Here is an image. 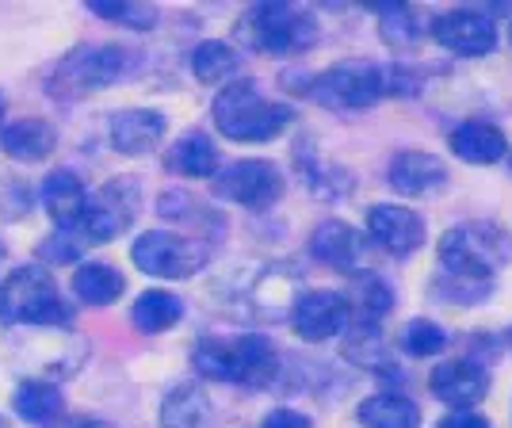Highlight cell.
<instances>
[{"instance_id": "6da1fadb", "label": "cell", "mask_w": 512, "mask_h": 428, "mask_svg": "<svg viewBox=\"0 0 512 428\" xmlns=\"http://www.w3.org/2000/svg\"><path fill=\"white\" fill-rule=\"evenodd\" d=\"M77 310L62 295L58 279L39 260H23L0 276V325H27V329H69Z\"/></svg>"}, {"instance_id": "7a4b0ae2", "label": "cell", "mask_w": 512, "mask_h": 428, "mask_svg": "<svg viewBox=\"0 0 512 428\" xmlns=\"http://www.w3.org/2000/svg\"><path fill=\"white\" fill-rule=\"evenodd\" d=\"M134 62L138 54L123 43H77L50 65L43 88L58 104H81L92 92L127 81L134 73Z\"/></svg>"}, {"instance_id": "3957f363", "label": "cell", "mask_w": 512, "mask_h": 428, "mask_svg": "<svg viewBox=\"0 0 512 428\" xmlns=\"http://www.w3.org/2000/svg\"><path fill=\"white\" fill-rule=\"evenodd\" d=\"M214 130L237 146H264L295 123V107L268 100L253 77H237L218 88L211 104Z\"/></svg>"}, {"instance_id": "277c9868", "label": "cell", "mask_w": 512, "mask_h": 428, "mask_svg": "<svg viewBox=\"0 0 512 428\" xmlns=\"http://www.w3.org/2000/svg\"><path fill=\"white\" fill-rule=\"evenodd\" d=\"M192 367L211 383L268 386L279 375L276 344L260 333L241 337H203L192 348Z\"/></svg>"}, {"instance_id": "5b68a950", "label": "cell", "mask_w": 512, "mask_h": 428, "mask_svg": "<svg viewBox=\"0 0 512 428\" xmlns=\"http://www.w3.org/2000/svg\"><path fill=\"white\" fill-rule=\"evenodd\" d=\"M234 35L241 46L260 50V54H299V50L318 43L321 31L318 20L299 4L264 0V4H253L237 16Z\"/></svg>"}, {"instance_id": "8992f818", "label": "cell", "mask_w": 512, "mask_h": 428, "mask_svg": "<svg viewBox=\"0 0 512 428\" xmlns=\"http://www.w3.org/2000/svg\"><path fill=\"white\" fill-rule=\"evenodd\" d=\"M402 88H406V77L386 73L383 65L337 62L306 81V96L318 100L321 107H333V111H360V107L383 100L386 92H402Z\"/></svg>"}, {"instance_id": "52a82bcc", "label": "cell", "mask_w": 512, "mask_h": 428, "mask_svg": "<svg viewBox=\"0 0 512 428\" xmlns=\"http://www.w3.org/2000/svg\"><path fill=\"white\" fill-rule=\"evenodd\" d=\"M512 260V237L493 226V222H470V226H455L440 237V264L448 268V276L482 279L490 276Z\"/></svg>"}, {"instance_id": "ba28073f", "label": "cell", "mask_w": 512, "mask_h": 428, "mask_svg": "<svg viewBox=\"0 0 512 428\" xmlns=\"http://www.w3.org/2000/svg\"><path fill=\"white\" fill-rule=\"evenodd\" d=\"M207 260H211V245L165 226L142 230L130 241V264L150 279H192L207 268Z\"/></svg>"}, {"instance_id": "9c48e42d", "label": "cell", "mask_w": 512, "mask_h": 428, "mask_svg": "<svg viewBox=\"0 0 512 428\" xmlns=\"http://www.w3.org/2000/svg\"><path fill=\"white\" fill-rule=\"evenodd\" d=\"M138 211H142V180L138 176H111L96 192H88L85 218L73 234L85 241V249L111 245L134 226Z\"/></svg>"}, {"instance_id": "30bf717a", "label": "cell", "mask_w": 512, "mask_h": 428, "mask_svg": "<svg viewBox=\"0 0 512 428\" xmlns=\"http://www.w3.org/2000/svg\"><path fill=\"white\" fill-rule=\"evenodd\" d=\"M211 192L218 199H226V203H237V207L264 211V207H272L279 195H283V172L272 161L245 157V161H234V165L214 172Z\"/></svg>"}, {"instance_id": "8fae6325", "label": "cell", "mask_w": 512, "mask_h": 428, "mask_svg": "<svg viewBox=\"0 0 512 428\" xmlns=\"http://www.w3.org/2000/svg\"><path fill=\"white\" fill-rule=\"evenodd\" d=\"M169 134V115L157 107H119L107 115V146L123 157H150Z\"/></svg>"}, {"instance_id": "7c38bea8", "label": "cell", "mask_w": 512, "mask_h": 428, "mask_svg": "<svg viewBox=\"0 0 512 428\" xmlns=\"http://www.w3.org/2000/svg\"><path fill=\"white\" fill-rule=\"evenodd\" d=\"M432 39L444 50H451V54L478 58V54H490L493 46H497V23L482 8H455V12L436 16Z\"/></svg>"}, {"instance_id": "4fadbf2b", "label": "cell", "mask_w": 512, "mask_h": 428, "mask_svg": "<svg viewBox=\"0 0 512 428\" xmlns=\"http://www.w3.org/2000/svg\"><path fill=\"white\" fill-rule=\"evenodd\" d=\"M35 195H39V207L46 211L54 230H69V234H73V230L81 226L85 207H88V184L77 169H69V165L50 169Z\"/></svg>"}, {"instance_id": "5bb4252c", "label": "cell", "mask_w": 512, "mask_h": 428, "mask_svg": "<svg viewBox=\"0 0 512 428\" xmlns=\"http://www.w3.org/2000/svg\"><path fill=\"white\" fill-rule=\"evenodd\" d=\"M348 302L337 291H306L295 306H291V329L302 341H329L344 333L348 325Z\"/></svg>"}, {"instance_id": "9a60e30c", "label": "cell", "mask_w": 512, "mask_h": 428, "mask_svg": "<svg viewBox=\"0 0 512 428\" xmlns=\"http://www.w3.org/2000/svg\"><path fill=\"white\" fill-rule=\"evenodd\" d=\"M367 230L394 257H409L425 245V218L398 203H375L367 211Z\"/></svg>"}, {"instance_id": "2e32d148", "label": "cell", "mask_w": 512, "mask_h": 428, "mask_svg": "<svg viewBox=\"0 0 512 428\" xmlns=\"http://www.w3.org/2000/svg\"><path fill=\"white\" fill-rule=\"evenodd\" d=\"M58 150V127L43 115H23V119H4L0 127V153L20 161V165H43L46 157Z\"/></svg>"}, {"instance_id": "e0dca14e", "label": "cell", "mask_w": 512, "mask_h": 428, "mask_svg": "<svg viewBox=\"0 0 512 428\" xmlns=\"http://www.w3.org/2000/svg\"><path fill=\"white\" fill-rule=\"evenodd\" d=\"M127 295V276L107 260H81L69 272V302L85 310H107Z\"/></svg>"}, {"instance_id": "ac0fdd59", "label": "cell", "mask_w": 512, "mask_h": 428, "mask_svg": "<svg viewBox=\"0 0 512 428\" xmlns=\"http://www.w3.org/2000/svg\"><path fill=\"white\" fill-rule=\"evenodd\" d=\"M428 386H432V394L444 406H451L455 413H470V406H478L486 398L490 375L474 364V360H448V364H440L432 371Z\"/></svg>"}, {"instance_id": "d6986e66", "label": "cell", "mask_w": 512, "mask_h": 428, "mask_svg": "<svg viewBox=\"0 0 512 428\" xmlns=\"http://www.w3.org/2000/svg\"><path fill=\"white\" fill-rule=\"evenodd\" d=\"M12 413L20 417L23 425L46 428L54 425L58 417H65V390L46 375H27L12 386Z\"/></svg>"}, {"instance_id": "ffe728a7", "label": "cell", "mask_w": 512, "mask_h": 428, "mask_svg": "<svg viewBox=\"0 0 512 428\" xmlns=\"http://www.w3.org/2000/svg\"><path fill=\"white\" fill-rule=\"evenodd\" d=\"M157 211H161V218L176 222V226H188L195 241H203V245H211V241L226 234V218L214 207H207L203 199H195L192 192H184V188H169L157 199Z\"/></svg>"}, {"instance_id": "44dd1931", "label": "cell", "mask_w": 512, "mask_h": 428, "mask_svg": "<svg viewBox=\"0 0 512 428\" xmlns=\"http://www.w3.org/2000/svg\"><path fill=\"white\" fill-rule=\"evenodd\" d=\"M165 169L184 180H214V172L222 169V153L207 130H188L169 146Z\"/></svg>"}, {"instance_id": "7402d4cb", "label": "cell", "mask_w": 512, "mask_h": 428, "mask_svg": "<svg viewBox=\"0 0 512 428\" xmlns=\"http://www.w3.org/2000/svg\"><path fill=\"white\" fill-rule=\"evenodd\" d=\"M157 421H161V428H211L214 406L203 386L184 379V383H172L165 390L161 409H157Z\"/></svg>"}, {"instance_id": "603a6c76", "label": "cell", "mask_w": 512, "mask_h": 428, "mask_svg": "<svg viewBox=\"0 0 512 428\" xmlns=\"http://www.w3.org/2000/svg\"><path fill=\"white\" fill-rule=\"evenodd\" d=\"M184 314H188V306H184V299H180L176 291H169V287H146L142 295H134V302H130V310H127L130 325H134L138 333H146V337H157V333L176 329V325L184 321Z\"/></svg>"}, {"instance_id": "cb8c5ba5", "label": "cell", "mask_w": 512, "mask_h": 428, "mask_svg": "<svg viewBox=\"0 0 512 428\" xmlns=\"http://www.w3.org/2000/svg\"><path fill=\"white\" fill-rule=\"evenodd\" d=\"M448 146L467 165H497L509 153V138H505V130L486 123V119H467L451 130Z\"/></svg>"}, {"instance_id": "d4e9b609", "label": "cell", "mask_w": 512, "mask_h": 428, "mask_svg": "<svg viewBox=\"0 0 512 428\" xmlns=\"http://www.w3.org/2000/svg\"><path fill=\"white\" fill-rule=\"evenodd\" d=\"M390 188L402 195H428L436 192L444 180H448V169L440 157H432L425 150H402L394 161H390Z\"/></svg>"}, {"instance_id": "484cf974", "label": "cell", "mask_w": 512, "mask_h": 428, "mask_svg": "<svg viewBox=\"0 0 512 428\" xmlns=\"http://www.w3.org/2000/svg\"><path fill=\"white\" fill-rule=\"evenodd\" d=\"M310 253H314L321 264H329V268H348V272H352L363 253V241L348 222L329 218V222H321L318 230L310 234Z\"/></svg>"}, {"instance_id": "4316f807", "label": "cell", "mask_w": 512, "mask_h": 428, "mask_svg": "<svg viewBox=\"0 0 512 428\" xmlns=\"http://www.w3.org/2000/svg\"><path fill=\"white\" fill-rule=\"evenodd\" d=\"M188 69H192V77L199 85L222 88V85H230V81H237L241 54H237V46L226 43V39H203V43L192 50Z\"/></svg>"}, {"instance_id": "83f0119b", "label": "cell", "mask_w": 512, "mask_h": 428, "mask_svg": "<svg viewBox=\"0 0 512 428\" xmlns=\"http://www.w3.org/2000/svg\"><path fill=\"white\" fill-rule=\"evenodd\" d=\"M360 421L367 428H417L421 409L413 398H402V394H371L360 406Z\"/></svg>"}, {"instance_id": "f1b7e54d", "label": "cell", "mask_w": 512, "mask_h": 428, "mask_svg": "<svg viewBox=\"0 0 512 428\" xmlns=\"http://www.w3.org/2000/svg\"><path fill=\"white\" fill-rule=\"evenodd\" d=\"M344 302H348V310H360L367 325H375V321L394 310V291L379 276H371V272H352L348 276V299Z\"/></svg>"}, {"instance_id": "f546056e", "label": "cell", "mask_w": 512, "mask_h": 428, "mask_svg": "<svg viewBox=\"0 0 512 428\" xmlns=\"http://www.w3.org/2000/svg\"><path fill=\"white\" fill-rule=\"evenodd\" d=\"M88 12L96 20L127 27V31H153L161 20L153 4H138V0H88Z\"/></svg>"}, {"instance_id": "4dcf8cb0", "label": "cell", "mask_w": 512, "mask_h": 428, "mask_svg": "<svg viewBox=\"0 0 512 428\" xmlns=\"http://www.w3.org/2000/svg\"><path fill=\"white\" fill-rule=\"evenodd\" d=\"M39 264L43 268H77L85 260V241L69 230H50V234L39 241Z\"/></svg>"}, {"instance_id": "1f68e13d", "label": "cell", "mask_w": 512, "mask_h": 428, "mask_svg": "<svg viewBox=\"0 0 512 428\" xmlns=\"http://www.w3.org/2000/svg\"><path fill=\"white\" fill-rule=\"evenodd\" d=\"M344 356H348L352 364L375 367V371H379V364H383V371H394V367L386 364L383 344H379V333H375V325H367V321H360V325L352 329V337L344 341Z\"/></svg>"}, {"instance_id": "d6a6232c", "label": "cell", "mask_w": 512, "mask_h": 428, "mask_svg": "<svg viewBox=\"0 0 512 428\" xmlns=\"http://www.w3.org/2000/svg\"><path fill=\"white\" fill-rule=\"evenodd\" d=\"M444 344H448V333H444L436 321H428V318L409 321L406 329H402V348H406L409 356H417V360L444 352Z\"/></svg>"}, {"instance_id": "836d02e7", "label": "cell", "mask_w": 512, "mask_h": 428, "mask_svg": "<svg viewBox=\"0 0 512 428\" xmlns=\"http://www.w3.org/2000/svg\"><path fill=\"white\" fill-rule=\"evenodd\" d=\"M436 295L455 299V302H478V299H486V295H490V283H482V279L448 276L444 283H436Z\"/></svg>"}, {"instance_id": "e575fe53", "label": "cell", "mask_w": 512, "mask_h": 428, "mask_svg": "<svg viewBox=\"0 0 512 428\" xmlns=\"http://www.w3.org/2000/svg\"><path fill=\"white\" fill-rule=\"evenodd\" d=\"M260 428H314V421L306 417V413H299V409H272L268 417H264V425Z\"/></svg>"}, {"instance_id": "d590c367", "label": "cell", "mask_w": 512, "mask_h": 428, "mask_svg": "<svg viewBox=\"0 0 512 428\" xmlns=\"http://www.w3.org/2000/svg\"><path fill=\"white\" fill-rule=\"evenodd\" d=\"M46 428H115V425L104 421V417H92V413H65V417H58L54 425Z\"/></svg>"}, {"instance_id": "8d00e7d4", "label": "cell", "mask_w": 512, "mask_h": 428, "mask_svg": "<svg viewBox=\"0 0 512 428\" xmlns=\"http://www.w3.org/2000/svg\"><path fill=\"white\" fill-rule=\"evenodd\" d=\"M440 428H490V421L478 417V413H451L440 421Z\"/></svg>"}, {"instance_id": "74e56055", "label": "cell", "mask_w": 512, "mask_h": 428, "mask_svg": "<svg viewBox=\"0 0 512 428\" xmlns=\"http://www.w3.org/2000/svg\"><path fill=\"white\" fill-rule=\"evenodd\" d=\"M4 115H8V100H4V92H0V127H4Z\"/></svg>"}, {"instance_id": "f35d334b", "label": "cell", "mask_w": 512, "mask_h": 428, "mask_svg": "<svg viewBox=\"0 0 512 428\" xmlns=\"http://www.w3.org/2000/svg\"><path fill=\"white\" fill-rule=\"evenodd\" d=\"M0 428H12V425H8V417H0Z\"/></svg>"}, {"instance_id": "ab89813d", "label": "cell", "mask_w": 512, "mask_h": 428, "mask_svg": "<svg viewBox=\"0 0 512 428\" xmlns=\"http://www.w3.org/2000/svg\"><path fill=\"white\" fill-rule=\"evenodd\" d=\"M0 264H4V245H0Z\"/></svg>"}, {"instance_id": "60d3db41", "label": "cell", "mask_w": 512, "mask_h": 428, "mask_svg": "<svg viewBox=\"0 0 512 428\" xmlns=\"http://www.w3.org/2000/svg\"><path fill=\"white\" fill-rule=\"evenodd\" d=\"M509 43H512V27H509Z\"/></svg>"}, {"instance_id": "b9f144b4", "label": "cell", "mask_w": 512, "mask_h": 428, "mask_svg": "<svg viewBox=\"0 0 512 428\" xmlns=\"http://www.w3.org/2000/svg\"><path fill=\"white\" fill-rule=\"evenodd\" d=\"M509 341H512V329H509Z\"/></svg>"}, {"instance_id": "7bdbcfd3", "label": "cell", "mask_w": 512, "mask_h": 428, "mask_svg": "<svg viewBox=\"0 0 512 428\" xmlns=\"http://www.w3.org/2000/svg\"><path fill=\"white\" fill-rule=\"evenodd\" d=\"M509 161H512V157H509Z\"/></svg>"}]
</instances>
